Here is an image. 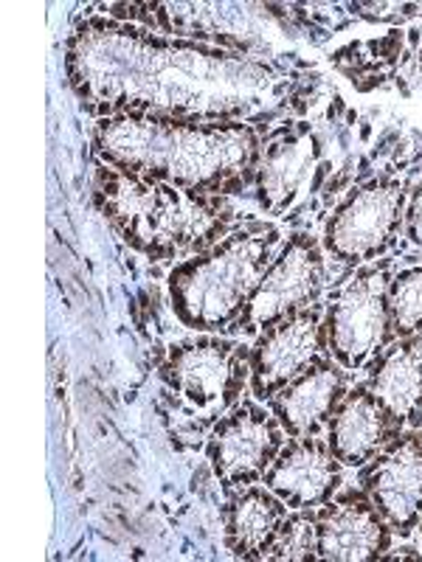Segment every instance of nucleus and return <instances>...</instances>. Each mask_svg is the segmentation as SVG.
<instances>
[{
  "label": "nucleus",
  "mask_w": 422,
  "mask_h": 562,
  "mask_svg": "<svg viewBox=\"0 0 422 562\" xmlns=\"http://www.w3.org/2000/svg\"><path fill=\"white\" fill-rule=\"evenodd\" d=\"M366 369L378 403L403 428H422V335L391 340Z\"/></svg>",
  "instance_id": "obj_18"
},
{
  "label": "nucleus",
  "mask_w": 422,
  "mask_h": 562,
  "mask_svg": "<svg viewBox=\"0 0 422 562\" xmlns=\"http://www.w3.org/2000/svg\"><path fill=\"white\" fill-rule=\"evenodd\" d=\"M346 369L335 363V358H321L304 374L268 400V408L279 419L288 439L326 434L333 411L346 394Z\"/></svg>",
  "instance_id": "obj_16"
},
{
  "label": "nucleus",
  "mask_w": 422,
  "mask_h": 562,
  "mask_svg": "<svg viewBox=\"0 0 422 562\" xmlns=\"http://www.w3.org/2000/svg\"><path fill=\"white\" fill-rule=\"evenodd\" d=\"M420 529H422V520H420Z\"/></svg>",
  "instance_id": "obj_23"
},
{
  "label": "nucleus",
  "mask_w": 422,
  "mask_h": 562,
  "mask_svg": "<svg viewBox=\"0 0 422 562\" xmlns=\"http://www.w3.org/2000/svg\"><path fill=\"white\" fill-rule=\"evenodd\" d=\"M315 509H290L274 546H270L265 560H301L315 562L319 560V543H315Z\"/></svg>",
  "instance_id": "obj_20"
},
{
  "label": "nucleus",
  "mask_w": 422,
  "mask_h": 562,
  "mask_svg": "<svg viewBox=\"0 0 422 562\" xmlns=\"http://www.w3.org/2000/svg\"><path fill=\"white\" fill-rule=\"evenodd\" d=\"M384 560H414V562H420L422 560V554H417L414 549H411V546H406V549H400V554H386Z\"/></svg>",
  "instance_id": "obj_22"
},
{
  "label": "nucleus",
  "mask_w": 422,
  "mask_h": 562,
  "mask_svg": "<svg viewBox=\"0 0 422 562\" xmlns=\"http://www.w3.org/2000/svg\"><path fill=\"white\" fill-rule=\"evenodd\" d=\"M93 153L144 180L225 198L256 178L263 138L251 122L113 115L93 124Z\"/></svg>",
  "instance_id": "obj_2"
},
{
  "label": "nucleus",
  "mask_w": 422,
  "mask_h": 562,
  "mask_svg": "<svg viewBox=\"0 0 422 562\" xmlns=\"http://www.w3.org/2000/svg\"><path fill=\"white\" fill-rule=\"evenodd\" d=\"M406 237L422 248V183L417 186V192L409 198V209H406Z\"/></svg>",
  "instance_id": "obj_21"
},
{
  "label": "nucleus",
  "mask_w": 422,
  "mask_h": 562,
  "mask_svg": "<svg viewBox=\"0 0 422 562\" xmlns=\"http://www.w3.org/2000/svg\"><path fill=\"white\" fill-rule=\"evenodd\" d=\"M263 484L290 509H319L344 486V464L333 456L326 436L288 439Z\"/></svg>",
  "instance_id": "obj_14"
},
{
  "label": "nucleus",
  "mask_w": 422,
  "mask_h": 562,
  "mask_svg": "<svg viewBox=\"0 0 422 562\" xmlns=\"http://www.w3.org/2000/svg\"><path fill=\"white\" fill-rule=\"evenodd\" d=\"M160 380L175 396V405L214 425L243 400L251 383V346L220 335H198L169 346L160 363Z\"/></svg>",
  "instance_id": "obj_5"
},
{
  "label": "nucleus",
  "mask_w": 422,
  "mask_h": 562,
  "mask_svg": "<svg viewBox=\"0 0 422 562\" xmlns=\"http://www.w3.org/2000/svg\"><path fill=\"white\" fill-rule=\"evenodd\" d=\"M326 340L324 304L290 315L270 329L259 333L251 346V394L259 403H268L285 385L293 383L299 374L330 358Z\"/></svg>",
  "instance_id": "obj_10"
},
{
  "label": "nucleus",
  "mask_w": 422,
  "mask_h": 562,
  "mask_svg": "<svg viewBox=\"0 0 422 562\" xmlns=\"http://www.w3.org/2000/svg\"><path fill=\"white\" fill-rule=\"evenodd\" d=\"M360 486L389 529L409 540L422 520V428H406L360 467Z\"/></svg>",
  "instance_id": "obj_12"
},
{
  "label": "nucleus",
  "mask_w": 422,
  "mask_h": 562,
  "mask_svg": "<svg viewBox=\"0 0 422 562\" xmlns=\"http://www.w3.org/2000/svg\"><path fill=\"white\" fill-rule=\"evenodd\" d=\"M389 301L397 338L422 335V262L406 265L391 276Z\"/></svg>",
  "instance_id": "obj_19"
},
{
  "label": "nucleus",
  "mask_w": 422,
  "mask_h": 562,
  "mask_svg": "<svg viewBox=\"0 0 422 562\" xmlns=\"http://www.w3.org/2000/svg\"><path fill=\"white\" fill-rule=\"evenodd\" d=\"M391 270L389 259L352 270L333 293L326 295V340L335 363L346 371H360L397 340L391 321Z\"/></svg>",
  "instance_id": "obj_6"
},
{
  "label": "nucleus",
  "mask_w": 422,
  "mask_h": 562,
  "mask_svg": "<svg viewBox=\"0 0 422 562\" xmlns=\"http://www.w3.org/2000/svg\"><path fill=\"white\" fill-rule=\"evenodd\" d=\"M279 248V225L251 220L234 225L203 254L175 265L169 273L175 318L198 335L234 329Z\"/></svg>",
  "instance_id": "obj_4"
},
{
  "label": "nucleus",
  "mask_w": 422,
  "mask_h": 562,
  "mask_svg": "<svg viewBox=\"0 0 422 562\" xmlns=\"http://www.w3.org/2000/svg\"><path fill=\"white\" fill-rule=\"evenodd\" d=\"M409 186L400 178H371L352 189L324 223V254L346 268L378 262L406 234Z\"/></svg>",
  "instance_id": "obj_7"
},
{
  "label": "nucleus",
  "mask_w": 422,
  "mask_h": 562,
  "mask_svg": "<svg viewBox=\"0 0 422 562\" xmlns=\"http://www.w3.org/2000/svg\"><path fill=\"white\" fill-rule=\"evenodd\" d=\"M285 430L268 405L259 400H240L209 430L206 459L211 473L225 492L259 484L279 450L285 448Z\"/></svg>",
  "instance_id": "obj_9"
},
{
  "label": "nucleus",
  "mask_w": 422,
  "mask_h": 562,
  "mask_svg": "<svg viewBox=\"0 0 422 562\" xmlns=\"http://www.w3.org/2000/svg\"><path fill=\"white\" fill-rule=\"evenodd\" d=\"M324 288V245L310 231H293L276 250L274 262L265 270L263 281L256 284L248 307L243 310L234 329L245 338H256L279 321L321 304Z\"/></svg>",
  "instance_id": "obj_8"
},
{
  "label": "nucleus",
  "mask_w": 422,
  "mask_h": 562,
  "mask_svg": "<svg viewBox=\"0 0 422 562\" xmlns=\"http://www.w3.org/2000/svg\"><path fill=\"white\" fill-rule=\"evenodd\" d=\"M319 560L375 562L391 551L395 531L371 504L364 486H341L333 498L315 509Z\"/></svg>",
  "instance_id": "obj_13"
},
{
  "label": "nucleus",
  "mask_w": 422,
  "mask_h": 562,
  "mask_svg": "<svg viewBox=\"0 0 422 562\" xmlns=\"http://www.w3.org/2000/svg\"><path fill=\"white\" fill-rule=\"evenodd\" d=\"M324 147L310 124L296 122L263 140V158L256 167V200L270 217L288 214L308 198L324 175Z\"/></svg>",
  "instance_id": "obj_11"
},
{
  "label": "nucleus",
  "mask_w": 422,
  "mask_h": 562,
  "mask_svg": "<svg viewBox=\"0 0 422 562\" xmlns=\"http://www.w3.org/2000/svg\"><path fill=\"white\" fill-rule=\"evenodd\" d=\"M90 194L115 234L153 262H184L234 228V211L223 198L144 180L99 158Z\"/></svg>",
  "instance_id": "obj_3"
},
{
  "label": "nucleus",
  "mask_w": 422,
  "mask_h": 562,
  "mask_svg": "<svg viewBox=\"0 0 422 562\" xmlns=\"http://www.w3.org/2000/svg\"><path fill=\"white\" fill-rule=\"evenodd\" d=\"M288 512L290 506L263 481L229 492V504L223 506L225 551L234 560H265Z\"/></svg>",
  "instance_id": "obj_17"
},
{
  "label": "nucleus",
  "mask_w": 422,
  "mask_h": 562,
  "mask_svg": "<svg viewBox=\"0 0 422 562\" xmlns=\"http://www.w3.org/2000/svg\"><path fill=\"white\" fill-rule=\"evenodd\" d=\"M403 430V425L378 403L369 385L358 383L346 389L344 400L333 411V419L326 425V445L341 464L360 470Z\"/></svg>",
  "instance_id": "obj_15"
},
{
  "label": "nucleus",
  "mask_w": 422,
  "mask_h": 562,
  "mask_svg": "<svg viewBox=\"0 0 422 562\" xmlns=\"http://www.w3.org/2000/svg\"><path fill=\"white\" fill-rule=\"evenodd\" d=\"M70 93L90 115L251 122L281 97L263 57L155 34L115 18L82 20L65 43Z\"/></svg>",
  "instance_id": "obj_1"
}]
</instances>
